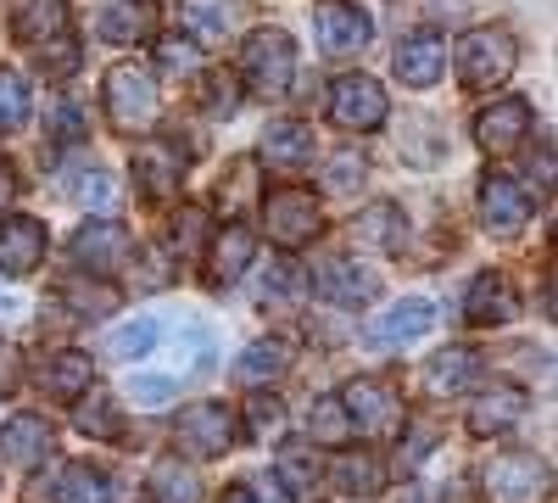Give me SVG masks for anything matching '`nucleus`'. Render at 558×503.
I'll use <instances>...</instances> for the list:
<instances>
[{"label":"nucleus","instance_id":"f257e3e1","mask_svg":"<svg viewBox=\"0 0 558 503\" xmlns=\"http://www.w3.org/2000/svg\"><path fill=\"white\" fill-rule=\"evenodd\" d=\"M520 68V45L508 28H470L458 39V79L463 89H497Z\"/></svg>","mask_w":558,"mask_h":503},{"label":"nucleus","instance_id":"f03ea898","mask_svg":"<svg viewBox=\"0 0 558 503\" xmlns=\"http://www.w3.org/2000/svg\"><path fill=\"white\" fill-rule=\"evenodd\" d=\"M157 107H162L157 79L140 68V62H118V68L107 73V118H112V129L146 134V129L157 123Z\"/></svg>","mask_w":558,"mask_h":503},{"label":"nucleus","instance_id":"7ed1b4c3","mask_svg":"<svg viewBox=\"0 0 558 503\" xmlns=\"http://www.w3.org/2000/svg\"><path fill=\"white\" fill-rule=\"evenodd\" d=\"M241 73L257 96H286L291 79H296V45L286 28H257L241 45Z\"/></svg>","mask_w":558,"mask_h":503},{"label":"nucleus","instance_id":"20e7f679","mask_svg":"<svg viewBox=\"0 0 558 503\" xmlns=\"http://www.w3.org/2000/svg\"><path fill=\"white\" fill-rule=\"evenodd\" d=\"M341 415H347V426H352L357 436H397L402 420H408L397 386H391V381H375V375L347 381V392H341Z\"/></svg>","mask_w":558,"mask_h":503},{"label":"nucleus","instance_id":"39448f33","mask_svg":"<svg viewBox=\"0 0 558 503\" xmlns=\"http://www.w3.org/2000/svg\"><path fill=\"white\" fill-rule=\"evenodd\" d=\"M263 230H268L274 247H286V252L307 247V241L324 230L313 191H302V185H279V191H268V196H263Z\"/></svg>","mask_w":558,"mask_h":503},{"label":"nucleus","instance_id":"423d86ee","mask_svg":"<svg viewBox=\"0 0 558 503\" xmlns=\"http://www.w3.org/2000/svg\"><path fill=\"white\" fill-rule=\"evenodd\" d=\"M330 118H336V129L375 134V129L391 118L386 84H380V79H368V73H347V79H336V89H330Z\"/></svg>","mask_w":558,"mask_h":503},{"label":"nucleus","instance_id":"0eeeda50","mask_svg":"<svg viewBox=\"0 0 558 503\" xmlns=\"http://www.w3.org/2000/svg\"><path fill=\"white\" fill-rule=\"evenodd\" d=\"M173 436H179L184 453H196V459H218V453H229L241 442V426L223 403H191V408H179Z\"/></svg>","mask_w":558,"mask_h":503},{"label":"nucleus","instance_id":"6e6552de","mask_svg":"<svg viewBox=\"0 0 558 503\" xmlns=\"http://www.w3.org/2000/svg\"><path fill=\"white\" fill-rule=\"evenodd\" d=\"M553 487V470L536 453H497L486 465V492L492 503H542Z\"/></svg>","mask_w":558,"mask_h":503},{"label":"nucleus","instance_id":"1a4fd4ad","mask_svg":"<svg viewBox=\"0 0 558 503\" xmlns=\"http://www.w3.org/2000/svg\"><path fill=\"white\" fill-rule=\"evenodd\" d=\"M134 185L151 202H168L184 185V146L168 141V134H146V141L134 146Z\"/></svg>","mask_w":558,"mask_h":503},{"label":"nucleus","instance_id":"9d476101","mask_svg":"<svg viewBox=\"0 0 558 503\" xmlns=\"http://www.w3.org/2000/svg\"><path fill=\"white\" fill-rule=\"evenodd\" d=\"M129 252H134V241L118 218H84L73 230V263L84 274H112L129 263Z\"/></svg>","mask_w":558,"mask_h":503},{"label":"nucleus","instance_id":"9b49d317","mask_svg":"<svg viewBox=\"0 0 558 503\" xmlns=\"http://www.w3.org/2000/svg\"><path fill=\"white\" fill-rule=\"evenodd\" d=\"M436 331V302L430 297H402L391 308L375 313V325H368V342L375 347H408V342H425Z\"/></svg>","mask_w":558,"mask_h":503},{"label":"nucleus","instance_id":"f8f14e48","mask_svg":"<svg viewBox=\"0 0 558 503\" xmlns=\"http://www.w3.org/2000/svg\"><path fill=\"white\" fill-rule=\"evenodd\" d=\"M318 45L324 57H357L368 39H375V23H368V12H357L352 0H318Z\"/></svg>","mask_w":558,"mask_h":503},{"label":"nucleus","instance_id":"ddd939ff","mask_svg":"<svg viewBox=\"0 0 558 503\" xmlns=\"http://www.w3.org/2000/svg\"><path fill=\"white\" fill-rule=\"evenodd\" d=\"M525 129H531V101L525 96H502V101H492L475 118V141H481V152L502 157V152H514L525 141Z\"/></svg>","mask_w":558,"mask_h":503},{"label":"nucleus","instance_id":"4468645a","mask_svg":"<svg viewBox=\"0 0 558 503\" xmlns=\"http://www.w3.org/2000/svg\"><path fill=\"white\" fill-rule=\"evenodd\" d=\"M520 313V297L508 286V274H475L470 291H463V319H470L475 331H492V325H508V319Z\"/></svg>","mask_w":558,"mask_h":503},{"label":"nucleus","instance_id":"2eb2a0df","mask_svg":"<svg viewBox=\"0 0 558 503\" xmlns=\"http://www.w3.org/2000/svg\"><path fill=\"white\" fill-rule=\"evenodd\" d=\"M45 263V224L39 218H0V274H12V280H23V274H34Z\"/></svg>","mask_w":558,"mask_h":503},{"label":"nucleus","instance_id":"dca6fc26","mask_svg":"<svg viewBox=\"0 0 558 503\" xmlns=\"http://www.w3.org/2000/svg\"><path fill=\"white\" fill-rule=\"evenodd\" d=\"M252 258H257V236L246 230V224H223V230L213 236V247H207V286H235L252 268Z\"/></svg>","mask_w":558,"mask_h":503},{"label":"nucleus","instance_id":"f3484780","mask_svg":"<svg viewBox=\"0 0 558 503\" xmlns=\"http://www.w3.org/2000/svg\"><path fill=\"white\" fill-rule=\"evenodd\" d=\"M96 34L107 45H140L157 34V0H107L96 12Z\"/></svg>","mask_w":558,"mask_h":503},{"label":"nucleus","instance_id":"a211bd4d","mask_svg":"<svg viewBox=\"0 0 558 503\" xmlns=\"http://www.w3.org/2000/svg\"><path fill=\"white\" fill-rule=\"evenodd\" d=\"M525 415V392L520 386H481L470 397V431L475 436H502V431H514Z\"/></svg>","mask_w":558,"mask_h":503},{"label":"nucleus","instance_id":"6ab92c4d","mask_svg":"<svg viewBox=\"0 0 558 503\" xmlns=\"http://www.w3.org/2000/svg\"><path fill=\"white\" fill-rule=\"evenodd\" d=\"M481 213H486V230L514 236L520 224L531 218V196H525L508 173H486V179H481Z\"/></svg>","mask_w":558,"mask_h":503},{"label":"nucleus","instance_id":"aec40b11","mask_svg":"<svg viewBox=\"0 0 558 503\" xmlns=\"http://www.w3.org/2000/svg\"><path fill=\"white\" fill-rule=\"evenodd\" d=\"M274 476H279V487H286L291 503H313L324 492V465H318V453L307 442H286V447H279L274 453Z\"/></svg>","mask_w":558,"mask_h":503},{"label":"nucleus","instance_id":"412c9836","mask_svg":"<svg viewBox=\"0 0 558 503\" xmlns=\"http://www.w3.org/2000/svg\"><path fill=\"white\" fill-rule=\"evenodd\" d=\"M391 68H397V79H402L408 89H430V84L441 79V68H447V45H441L436 34H408V39L397 45Z\"/></svg>","mask_w":558,"mask_h":503},{"label":"nucleus","instance_id":"4be33fe9","mask_svg":"<svg viewBox=\"0 0 558 503\" xmlns=\"http://www.w3.org/2000/svg\"><path fill=\"white\" fill-rule=\"evenodd\" d=\"M39 386H45V397L73 403V397H84L89 386H96V363H89V352H78V347L51 352V358H45V370H39Z\"/></svg>","mask_w":558,"mask_h":503},{"label":"nucleus","instance_id":"5701e85b","mask_svg":"<svg viewBox=\"0 0 558 503\" xmlns=\"http://www.w3.org/2000/svg\"><path fill=\"white\" fill-rule=\"evenodd\" d=\"M318 291L330 297V302H341V308H357V302H368L380 291V280H375V268H363V263H352V258H330L318 268Z\"/></svg>","mask_w":558,"mask_h":503},{"label":"nucleus","instance_id":"b1692460","mask_svg":"<svg viewBox=\"0 0 558 503\" xmlns=\"http://www.w3.org/2000/svg\"><path fill=\"white\" fill-rule=\"evenodd\" d=\"M0 459H7V465L51 459V426H45L39 415H12L7 426H0Z\"/></svg>","mask_w":558,"mask_h":503},{"label":"nucleus","instance_id":"393cba45","mask_svg":"<svg viewBox=\"0 0 558 503\" xmlns=\"http://www.w3.org/2000/svg\"><path fill=\"white\" fill-rule=\"evenodd\" d=\"M68 34V0H17L12 7V39L17 45H45Z\"/></svg>","mask_w":558,"mask_h":503},{"label":"nucleus","instance_id":"a878e982","mask_svg":"<svg viewBox=\"0 0 558 503\" xmlns=\"http://www.w3.org/2000/svg\"><path fill=\"white\" fill-rule=\"evenodd\" d=\"M257 152L274 163V168H286V173H296V168H307L313 163V129L307 123H268L263 129V141H257Z\"/></svg>","mask_w":558,"mask_h":503},{"label":"nucleus","instance_id":"bb28decb","mask_svg":"<svg viewBox=\"0 0 558 503\" xmlns=\"http://www.w3.org/2000/svg\"><path fill=\"white\" fill-rule=\"evenodd\" d=\"M481 375V352L475 347H441L430 363H425V386L430 392H463Z\"/></svg>","mask_w":558,"mask_h":503},{"label":"nucleus","instance_id":"cd10ccee","mask_svg":"<svg viewBox=\"0 0 558 503\" xmlns=\"http://www.w3.org/2000/svg\"><path fill=\"white\" fill-rule=\"evenodd\" d=\"M291 370V347L286 342H252L235 358V386H268Z\"/></svg>","mask_w":558,"mask_h":503},{"label":"nucleus","instance_id":"c85d7f7f","mask_svg":"<svg viewBox=\"0 0 558 503\" xmlns=\"http://www.w3.org/2000/svg\"><path fill=\"white\" fill-rule=\"evenodd\" d=\"M330 481H336L341 492H352V498H375V492H386V470H380L375 453H336Z\"/></svg>","mask_w":558,"mask_h":503},{"label":"nucleus","instance_id":"c756f323","mask_svg":"<svg viewBox=\"0 0 558 503\" xmlns=\"http://www.w3.org/2000/svg\"><path fill=\"white\" fill-rule=\"evenodd\" d=\"M151 503H202V476L179 465V453L151 465Z\"/></svg>","mask_w":558,"mask_h":503},{"label":"nucleus","instance_id":"7c9ffc66","mask_svg":"<svg viewBox=\"0 0 558 503\" xmlns=\"http://www.w3.org/2000/svg\"><path fill=\"white\" fill-rule=\"evenodd\" d=\"M57 503H118V487H112V476L96 470V465H68Z\"/></svg>","mask_w":558,"mask_h":503},{"label":"nucleus","instance_id":"2f4dec72","mask_svg":"<svg viewBox=\"0 0 558 503\" xmlns=\"http://www.w3.org/2000/svg\"><path fill=\"white\" fill-rule=\"evenodd\" d=\"M235 0H184V28L196 34V45L202 39H223L229 28H235Z\"/></svg>","mask_w":558,"mask_h":503},{"label":"nucleus","instance_id":"473e14b6","mask_svg":"<svg viewBox=\"0 0 558 503\" xmlns=\"http://www.w3.org/2000/svg\"><path fill=\"white\" fill-rule=\"evenodd\" d=\"M57 297L73 308V319H107V313L118 308V291H112L107 280H68Z\"/></svg>","mask_w":558,"mask_h":503},{"label":"nucleus","instance_id":"72a5a7b5","mask_svg":"<svg viewBox=\"0 0 558 503\" xmlns=\"http://www.w3.org/2000/svg\"><path fill=\"white\" fill-rule=\"evenodd\" d=\"M307 442H318V447L352 442V426H347V415H341V397H318V403H313V415H307Z\"/></svg>","mask_w":558,"mask_h":503},{"label":"nucleus","instance_id":"f704fd0d","mask_svg":"<svg viewBox=\"0 0 558 503\" xmlns=\"http://www.w3.org/2000/svg\"><path fill=\"white\" fill-rule=\"evenodd\" d=\"M157 336H162V325L157 319H134V325H118L112 336H107V358H146L151 347H157Z\"/></svg>","mask_w":558,"mask_h":503},{"label":"nucleus","instance_id":"c9c22d12","mask_svg":"<svg viewBox=\"0 0 558 503\" xmlns=\"http://www.w3.org/2000/svg\"><path fill=\"white\" fill-rule=\"evenodd\" d=\"M78 39H68V34H57V39H45V45H34V68L45 73V79H68L73 68H78Z\"/></svg>","mask_w":558,"mask_h":503},{"label":"nucleus","instance_id":"e433bc0d","mask_svg":"<svg viewBox=\"0 0 558 503\" xmlns=\"http://www.w3.org/2000/svg\"><path fill=\"white\" fill-rule=\"evenodd\" d=\"M246 431H252V442H279V436H286V403H279L274 392L268 397H252Z\"/></svg>","mask_w":558,"mask_h":503},{"label":"nucleus","instance_id":"4c0bfd02","mask_svg":"<svg viewBox=\"0 0 558 503\" xmlns=\"http://www.w3.org/2000/svg\"><path fill=\"white\" fill-rule=\"evenodd\" d=\"M84 397H89V403H78V431L112 442V436H118V408H112V397H107V392H84Z\"/></svg>","mask_w":558,"mask_h":503},{"label":"nucleus","instance_id":"58836bf2","mask_svg":"<svg viewBox=\"0 0 558 503\" xmlns=\"http://www.w3.org/2000/svg\"><path fill=\"white\" fill-rule=\"evenodd\" d=\"M23 123H28V84L0 68V134H12Z\"/></svg>","mask_w":558,"mask_h":503},{"label":"nucleus","instance_id":"ea45409f","mask_svg":"<svg viewBox=\"0 0 558 503\" xmlns=\"http://www.w3.org/2000/svg\"><path fill=\"white\" fill-rule=\"evenodd\" d=\"M357 236H363V241H380V247H402V213H397L391 202H375V207L363 213Z\"/></svg>","mask_w":558,"mask_h":503},{"label":"nucleus","instance_id":"a19ab883","mask_svg":"<svg viewBox=\"0 0 558 503\" xmlns=\"http://www.w3.org/2000/svg\"><path fill=\"white\" fill-rule=\"evenodd\" d=\"M68 196L78 202V207H101L107 196H112V179H107V168H73V179H68Z\"/></svg>","mask_w":558,"mask_h":503},{"label":"nucleus","instance_id":"79ce46f5","mask_svg":"<svg viewBox=\"0 0 558 503\" xmlns=\"http://www.w3.org/2000/svg\"><path fill=\"white\" fill-rule=\"evenodd\" d=\"M368 179V163L357 157V152H341V157H330V173H324V191H336V196H347V191H357Z\"/></svg>","mask_w":558,"mask_h":503},{"label":"nucleus","instance_id":"37998d69","mask_svg":"<svg viewBox=\"0 0 558 503\" xmlns=\"http://www.w3.org/2000/svg\"><path fill=\"white\" fill-rule=\"evenodd\" d=\"M196 39H157V68L162 73H179V79H191L196 73Z\"/></svg>","mask_w":558,"mask_h":503},{"label":"nucleus","instance_id":"c03bdc74","mask_svg":"<svg viewBox=\"0 0 558 503\" xmlns=\"http://www.w3.org/2000/svg\"><path fill=\"white\" fill-rule=\"evenodd\" d=\"M173 392H179L173 375H129V392H123V397H134L140 408H162Z\"/></svg>","mask_w":558,"mask_h":503},{"label":"nucleus","instance_id":"a18cd8bd","mask_svg":"<svg viewBox=\"0 0 558 503\" xmlns=\"http://www.w3.org/2000/svg\"><path fill=\"white\" fill-rule=\"evenodd\" d=\"M62 476H68V465H62V459H51V465H45V476H34V481L23 487V503H57Z\"/></svg>","mask_w":558,"mask_h":503},{"label":"nucleus","instance_id":"49530a36","mask_svg":"<svg viewBox=\"0 0 558 503\" xmlns=\"http://www.w3.org/2000/svg\"><path fill=\"white\" fill-rule=\"evenodd\" d=\"M436 447V426H425V420H418L413 426V436H408V453H402V470H418V465H425V453Z\"/></svg>","mask_w":558,"mask_h":503},{"label":"nucleus","instance_id":"de8ad7c7","mask_svg":"<svg viewBox=\"0 0 558 503\" xmlns=\"http://www.w3.org/2000/svg\"><path fill=\"white\" fill-rule=\"evenodd\" d=\"M246 191H252V163L241 157V163H229V207H235Z\"/></svg>","mask_w":558,"mask_h":503},{"label":"nucleus","instance_id":"09e8293b","mask_svg":"<svg viewBox=\"0 0 558 503\" xmlns=\"http://www.w3.org/2000/svg\"><path fill=\"white\" fill-rule=\"evenodd\" d=\"M196 236H202V213H196V207H184L179 224H173V241H179V247H196Z\"/></svg>","mask_w":558,"mask_h":503},{"label":"nucleus","instance_id":"8fccbe9b","mask_svg":"<svg viewBox=\"0 0 558 503\" xmlns=\"http://www.w3.org/2000/svg\"><path fill=\"white\" fill-rule=\"evenodd\" d=\"M51 134H57V141H78V112L73 107H57V129Z\"/></svg>","mask_w":558,"mask_h":503},{"label":"nucleus","instance_id":"3c124183","mask_svg":"<svg viewBox=\"0 0 558 503\" xmlns=\"http://www.w3.org/2000/svg\"><path fill=\"white\" fill-rule=\"evenodd\" d=\"M12 202H17V173H12V168H0V213H7Z\"/></svg>","mask_w":558,"mask_h":503},{"label":"nucleus","instance_id":"603ef678","mask_svg":"<svg viewBox=\"0 0 558 503\" xmlns=\"http://www.w3.org/2000/svg\"><path fill=\"white\" fill-rule=\"evenodd\" d=\"M162 280H168V268H162V252L151 247L146 252V286H162Z\"/></svg>","mask_w":558,"mask_h":503},{"label":"nucleus","instance_id":"864d4df0","mask_svg":"<svg viewBox=\"0 0 558 503\" xmlns=\"http://www.w3.org/2000/svg\"><path fill=\"white\" fill-rule=\"evenodd\" d=\"M218 503H257V492H252L246 481H235V487H229V492H223Z\"/></svg>","mask_w":558,"mask_h":503}]
</instances>
